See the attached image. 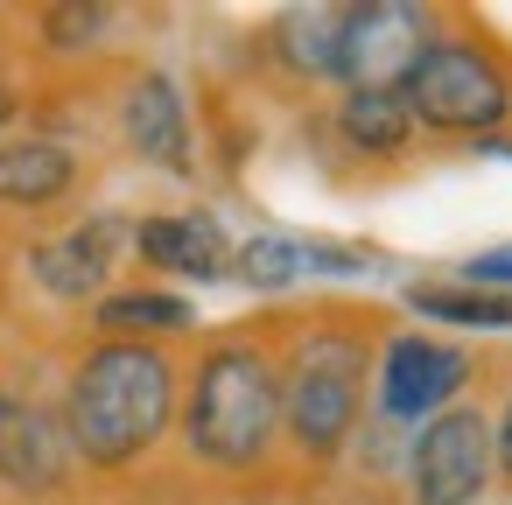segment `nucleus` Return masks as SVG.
Listing matches in <instances>:
<instances>
[{
    "label": "nucleus",
    "mask_w": 512,
    "mask_h": 505,
    "mask_svg": "<svg viewBox=\"0 0 512 505\" xmlns=\"http://www.w3.org/2000/svg\"><path fill=\"white\" fill-rule=\"evenodd\" d=\"M176 400H183V379H176V358L162 344L92 337L71 358L57 414H64L71 456L99 477H120L176 428Z\"/></svg>",
    "instance_id": "f257e3e1"
},
{
    "label": "nucleus",
    "mask_w": 512,
    "mask_h": 505,
    "mask_svg": "<svg viewBox=\"0 0 512 505\" xmlns=\"http://www.w3.org/2000/svg\"><path fill=\"white\" fill-rule=\"evenodd\" d=\"M176 428L190 463L218 477H246L281 442V358L260 337H218L183 379Z\"/></svg>",
    "instance_id": "f03ea898"
},
{
    "label": "nucleus",
    "mask_w": 512,
    "mask_h": 505,
    "mask_svg": "<svg viewBox=\"0 0 512 505\" xmlns=\"http://www.w3.org/2000/svg\"><path fill=\"white\" fill-rule=\"evenodd\" d=\"M365 372H372V337L344 316L302 323L288 358H281V435L302 463H337L358 428H365Z\"/></svg>",
    "instance_id": "7ed1b4c3"
},
{
    "label": "nucleus",
    "mask_w": 512,
    "mask_h": 505,
    "mask_svg": "<svg viewBox=\"0 0 512 505\" xmlns=\"http://www.w3.org/2000/svg\"><path fill=\"white\" fill-rule=\"evenodd\" d=\"M400 99H407L421 134L484 141L512 120V64L484 36H435L421 50V64L407 71Z\"/></svg>",
    "instance_id": "20e7f679"
},
{
    "label": "nucleus",
    "mask_w": 512,
    "mask_h": 505,
    "mask_svg": "<svg viewBox=\"0 0 512 505\" xmlns=\"http://www.w3.org/2000/svg\"><path fill=\"white\" fill-rule=\"evenodd\" d=\"M470 379H477V358L463 344L428 330H393L372 344V421L393 435H414L421 421L456 407Z\"/></svg>",
    "instance_id": "39448f33"
},
{
    "label": "nucleus",
    "mask_w": 512,
    "mask_h": 505,
    "mask_svg": "<svg viewBox=\"0 0 512 505\" xmlns=\"http://www.w3.org/2000/svg\"><path fill=\"white\" fill-rule=\"evenodd\" d=\"M400 477H407V505H477L498 484L491 407L456 400L435 421H421L400 449Z\"/></svg>",
    "instance_id": "423d86ee"
},
{
    "label": "nucleus",
    "mask_w": 512,
    "mask_h": 505,
    "mask_svg": "<svg viewBox=\"0 0 512 505\" xmlns=\"http://www.w3.org/2000/svg\"><path fill=\"white\" fill-rule=\"evenodd\" d=\"M435 36V8L421 0H344L337 92H400Z\"/></svg>",
    "instance_id": "0eeeda50"
},
{
    "label": "nucleus",
    "mask_w": 512,
    "mask_h": 505,
    "mask_svg": "<svg viewBox=\"0 0 512 505\" xmlns=\"http://www.w3.org/2000/svg\"><path fill=\"white\" fill-rule=\"evenodd\" d=\"M120 253H134V218L99 211V218H78L71 232L36 239V246H29V281H36L50 302H99V295L113 288Z\"/></svg>",
    "instance_id": "6e6552de"
},
{
    "label": "nucleus",
    "mask_w": 512,
    "mask_h": 505,
    "mask_svg": "<svg viewBox=\"0 0 512 505\" xmlns=\"http://www.w3.org/2000/svg\"><path fill=\"white\" fill-rule=\"evenodd\" d=\"M71 477H78V456H71L64 414L50 400H15L8 393V414H0V491L57 498Z\"/></svg>",
    "instance_id": "1a4fd4ad"
},
{
    "label": "nucleus",
    "mask_w": 512,
    "mask_h": 505,
    "mask_svg": "<svg viewBox=\"0 0 512 505\" xmlns=\"http://www.w3.org/2000/svg\"><path fill=\"white\" fill-rule=\"evenodd\" d=\"M120 141L134 162L190 176L197 169V127H190V99L169 71H134L120 92Z\"/></svg>",
    "instance_id": "9d476101"
},
{
    "label": "nucleus",
    "mask_w": 512,
    "mask_h": 505,
    "mask_svg": "<svg viewBox=\"0 0 512 505\" xmlns=\"http://www.w3.org/2000/svg\"><path fill=\"white\" fill-rule=\"evenodd\" d=\"M134 260L169 281H225L232 239L211 211H155V218H134Z\"/></svg>",
    "instance_id": "9b49d317"
},
{
    "label": "nucleus",
    "mask_w": 512,
    "mask_h": 505,
    "mask_svg": "<svg viewBox=\"0 0 512 505\" xmlns=\"http://www.w3.org/2000/svg\"><path fill=\"white\" fill-rule=\"evenodd\" d=\"M330 134L344 141V155H358V162H372V169L407 162L414 141H421V127H414V113H407L400 92H337Z\"/></svg>",
    "instance_id": "f8f14e48"
},
{
    "label": "nucleus",
    "mask_w": 512,
    "mask_h": 505,
    "mask_svg": "<svg viewBox=\"0 0 512 505\" xmlns=\"http://www.w3.org/2000/svg\"><path fill=\"white\" fill-rule=\"evenodd\" d=\"M78 190V155L64 141H0V211H50Z\"/></svg>",
    "instance_id": "ddd939ff"
},
{
    "label": "nucleus",
    "mask_w": 512,
    "mask_h": 505,
    "mask_svg": "<svg viewBox=\"0 0 512 505\" xmlns=\"http://www.w3.org/2000/svg\"><path fill=\"white\" fill-rule=\"evenodd\" d=\"M92 323H99V337L155 344V337L197 330V302H190L183 288H106V295L92 302Z\"/></svg>",
    "instance_id": "4468645a"
},
{
    "label": "nucleus",
    "mask_w": 512,
    "mask_h": 505,
    "mask_svg": "<svg viewBox=\"0 0 512 505\" xmlns=\"http://www.w3.org/2000/svg\"><path fill=\"white\" fill-rule=\"evenodd\" d=\"M337 36H344V8H288V15H274V57L302 85H337Z\"/></svg>",
    "instance_id": "2eb2a0df"
},
{
    "label": "nucleus",
    "mask_w": 512,
    "mask_h": 505,
    "mask_svg": "<svg viewBox=\"0 0 512 505\" xmlns=\"http://www.w3.org/2000/svg\"><path fill=\"white\" fill-rule=\"evenodd\" d=\"M400 302L428 323H449V330H512V295H491L470 281H414Z\"/></svg>",
    "instance_id": "dca6fc26"
},
{
    "label": "nucleus",
    "mask_w": 512,
    "mask_h": 505,
    "mask_svg": "<svg viewBox=\"0 0 512 505\" xmlns=\"http://www.w3.org/2000/svg\"><path fill=\"white\" fill-rule=\"evenodd\" d=\"M309 267H302V239H288V232H253V239H232V274L225 281H239V288H253V295H281V288H295Z\"/></svg>",
    "instance_id": "f3484780"
},
{
    "label": "nucleus",
    "mask_w": 512,
    "mask_h": 505,
    "mask_svg": "<svg viewBox=\"0 0 512 505\" xmlns=\"http://www.w3.org/2000/svg\"><path fill=\"white\" fill-rule=\"evenodd\" d=\"M113 8H99V0H71V8H43L36 15V36H43V50H64V57H78V50H92V43H106L113 36Z\"/></svg>",
    "instance_id": "a211bd4d"
},
{
    "label": "nucleus",
    "mask_w": 512,
    "mask_h": 505,
    "mask_svg": "<svg viewBox=\"0 0 512 505\" xmlns=\"http://www.w3.org/2000/svg\"><path fill=\"white\" fill-rule=\"evenodd\" d=\"M302 267L309 274H372L365 246H337V239H302Z\"/></svg>",
    "instance_id": "6ab92c4d"
},
{
    "label": "nucleus",
    "mask_w": 512,
    "mask_h": 505,
    "mask_svg": "<svg viewBox=\"0 0 512 505\" xmlns=\"http://www.w3.org/2000/svg\"><path fill=\"white\" fill-rule=\"evenodd\" d=\"M456 281H470V288H491V295H512V246H491V253L463 260V274H456Z\"/></svg>",
    "instance_id": "aec40b11"
},
{
    "label": "nucleus",
    "mask_w": 512,
    "mask_h": 505,
    "mask_svg": "<svg viewBox=\"0 0 512 505\" xmlns=\"http://www.w3.org/2000/svg\"><path fill=\"white\" fill-rule=\"evenodd\" d=\"M491 456H498V477L512 484V386H505V400L491 407Z\"/></svg>",
    "instance_id": "412c9836"
},
{
    "label": "nucleus",
    "mask_w": 512,
    "mask_h": 505,
    "mask_svg": "<svg viewBox=\"0 0 512 505\" xmlns=\"http://www.w3.org/2000/svg\"><path fill=\"white\" fill-rule=\"evenodd\" d=\"M15 113H22V92H15V85H8V78H0V127H8V120H15Z\"/></svg>",
    "instance_id": "4be33fe9"
},
{
    "label": "nucleus",
    "mask_w": 512,
    "mask_h": 505,
    "mask_svg": "<svg viewBox=\"0 0 512 505\" xmlns=\"http://www.w3.org/2000/svg\"><path fill=\"white\" fill-rule=\"evenodd\" d=\"M0 414H8V386H0Z\"/></svg>",
    "instance_id": "5701e85b"
}]
</instances>
